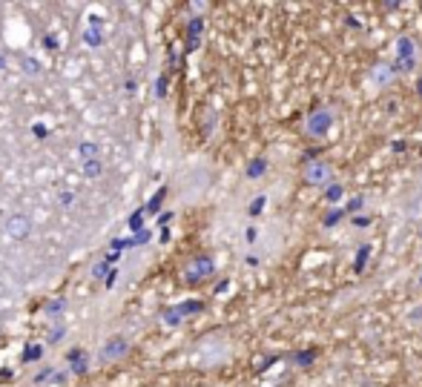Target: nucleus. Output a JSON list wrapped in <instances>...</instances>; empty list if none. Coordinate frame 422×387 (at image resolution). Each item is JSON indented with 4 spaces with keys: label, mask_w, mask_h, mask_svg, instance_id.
Here are the masks:
<instances>
[{
    "label": "nucleus",
    "mask_w": 422,
    "mask_h": 387,
    "mask_svg": "<svg viewBox=\"0 0 422 387\" xmlns=\"http://www.w3.org/2000/svg\"><path fill=\"white\" fill-rule=\"evenodd\" d=\"M333 121H336V115H333L328 106H322V109H313V112L308 115V121H304V129H308L311 138H324V135L331 132Z\"/></svg>",
    "instance_id": "obj_1"
},
{
    "label": "nucleus",
    "mask_w": 422,
    "mask_h": 387,
    "mask_svg": "<svg viewBox=\"0 0 422 387\" xmlns=\"http://www.w3.org/2000/svg\"><path fill=\"white\" fill-rule=\"evenodd\" d=\"M304 184L328 189L333 184V169H331V164H324V161H308V164H304Z\"/></svg>",
    "instance_id": "obj_2"
},
{
    "label": "nucleus",
    "mask_w": 422,
    "mask_h": 387,
    "mask_svg": "<svg viewBox=\"0 0 422 387\" xmlns=\"http://www.w3.org/2000/svg\"><path fill=\"white\" fill-rule=\"evenodd\" d=\"M213 273H216V261L210 258V256H196L193 261L184 267V279H187V284H199V281L210 279Z\"/></svg>",
    "instance_id": "obj_3"
},
{
    "label": "nucleus",
    "mask_w": 422,
    "mask_h": 387,
    "mask_svg": "<svg viewBox=\"0 0 422 387\" xmlns=\"http://www.w3.org/2000/svg\"><path fill=\"white\" fill-rule=\"evenodd\" d=\"M204 310V304L201 301H184V304H178V307H172V310H167V313L161 316L164 319V324H181V319L184 316H196V313H201Z\"/></svg>",
    "instance_id": "obj_4"
},
{
    "label": "nucleus",
    "mask_w": 422,
    "mask_h": 387,
    "mask_svg": "<svg viewBox=\"0 0 422 387\" xmlns=\"http://www.w3.org/2000/svg\"><path fill=\"white\" fill-rule=\"evenodd\" d=\"M129 353V341L124 336H112L104 347H101V361H118Z\"/></svg>",
    "instance_id": "obj_5"
},
{
    "label": "nucleus",
    "mask_w": 422,
    "mask_h": 387,
    "mask_svg": "<svg viewBox=\"0 0 422 387\" xmlns=\"http://www.w3.org/2000/svg\"><path fill=\"white\" fill-rule=\"evenodd\" d=\"M6 232L15 238V241H24L29 232H32V224H29V218L26 216H12L9 221H6Z\"/></svg>",
    "instance_id": "obj_6"
},
{
    "label": "nucleus",
    "mask_w": 422,
    "mask_h": 387,
    "mask_svg": "<svg viewBox=\"0 0 422 387\" xmlns=\"http://www.w3.org/2000/svg\"><path fill=\"white\" fill-rule=\"evenodd\" d=\"M201 29H204V17H193V21H190V26H187V52H193L199 46Z\"/></svg>",
    "instance_id": "obj_7"
},
{
    "label": "nucleus",
    "mask_w": 422,
    "mask_h": 387,
    "mask_svg": "<svg viewBox=\"0 0 422 387\" xmlns=\"http://www.w3.org/2000/svg\"><path fill=\"white\" fill-rule=\"evenodd\" d=\"M394 75H396L394 64H379V69L374 72V81H376V84H382V86H385V84H391V81H394Z\"/></svg>",
    "instance_id": "obj_8"
},
{
    "label": "nucleus",
    "mask_w": 422,
    "mask_h": 387,
    "mask_svg": "<svg viewBox=\"0 0 422 387\" xmlns=\"http://www.w3.org/2000/svg\"><path fill=\"white\" fill-rule=\"evenodd\" d=\"M368 258H371V244H362L359 253H356V258H354V270H356V273H362V270H365Z\"/></svg>",
    "instance_id": "obj_9"
},
{
    "label": "nucleus",
    "mask_w": 422,
    "mask_h": 387,
    "mask_svg": "<svg viewBox=\"0 0 422 387\" xmlns=\"http://www.w3.org/2000/svg\"><path fill=\"white\" fill-rule=\"evenodd\" d=\"M164 198H167V187H158V189H156V196L149 198V204H147V209H144V216H147V212H158Z\"/></svg>",
    "instance_id": "obj_10"
},
{
    "label": "nucleus",
    "mask_w": 422,
    "mask_h": 387,
    "mask_svg": "<svg viewBox=\"0 0 422 387\" xmlns=\"http://www.w3.org/2000/svg\"><path fill=\"white\" fill-rule=\"evenodd\" d=\"M267 172V158H256L250 167H247V178H262Z\"/></svg>",
    "instance_id": "obj_11"
},
{
    "label": "nucleus",
    "mask_w": 422,
    "mask_h": 387,
    "mask_svg": "<svg viewBox=\"0 0 422 387\" xmlns=\"http://www.w3.org/2000/svg\"><path fill=\"white\" fill-rule=\"evenodd\" d=\"M141 227H144V209H136L129 216V229L132 232H141Z\"/></svg>",
    "instance_id": "obj_12"
},
{
    "label": "nucleus",
    "mask_w": 422,
    "mask_h": 387,
    "mask_svg": "<svg viewBox=\"0 0 422 387\" xmlns=\"http://www.w3.org/2000/svg\"><path fill=\"white\" fill-rule=\"evenodd\" d=\"M78 152H81V158H84V161H95V155H98V147L86 141V144H81V149H78Z\"/></svg>",
    "instance_id": "obj_13"
},
{
    "label": "nucleus",
    "mask_w": 422,
    "mask_h": 387,
    "mask_svg": "<svg viewBox=\"0 0 422 387\" xmlns=\"http://www.w3.org/2000/svg\"><path fill=\"white\" fill-rule=\"evenodd\" d=\"M342 218H345V209H331L328 216H324V221H322V224H324V227H333V224H339Z\"/></svg>",
    "instance_id": "obj_14"
},
{
    "label": "nucleus",
    "mask_w": 422,
    "mask_h": 387,
    "mask_svg": "<svg viewBox=\"0 0 422 387\" xmlns=\"http://www.w3.org/2000/svg\"><path fill=\"white\" fill-rule=\"evenodd\" d=\"M342 192H345V189H342V184H331L328 189H324V198H328V201L333 204V201H339V198H342Z\"/></svg>",
    "instance_id": "obj_15"
},
{
    "label": "nucleus",
    "mask_w": 422,
    "mask_h": 387,
    "mask_svg": "<svg viewBox=\"0 0 422 387\" xmlns=\"http://www.w3.org/2000/svg\"><path fill=\"white\" fill-rule=\"evenodd\" d=\"M84 176H86V178H95V176H101V164H98V158H95V161H86V164H84Z\"/></svg>",
    "instance_id": "obj_16"
},
{
    "label": "nucleus",
    "mask_w": 422,
    "mask_h": 387,
    "mask_svg": "<svg viewBox=\"0 0 422 387\" xmlns=\"http://www.w3.org/2000/svg\"><path fill=\"white\" fill-rule=\"evenodd\" d=\"M64 307H66V299H55V301H46V313H49V316H57V313H61Z\"/></svg>",
    "instance_id": "obj_17"
},
{
    "label": "nucleus",
    "mask_w": 422,
    "mask_h": 387,
    "mask_svg": "<svg viewBox=\"0 0 422 387\" xmlns=\"http://www.w3.org/2000/svg\"><path fill=\"white\" fill-rule=\"evenodd\" d=\"M313 359H316V353H313V350H304V353H296V356H293V361H296L299 367H308Z\"/></svg>",
    "instance_id": "obj_18"
},
{
    "label": "nucleus",
    "mask_w": 422,
    "mask_h": 387,
    "mask_svg": "<svg viewBox=\"0 0 422 387\" xmlns=\"http://www.w3.org/2000/svg\"><path fill=\"white\" fill-rule=\"evenodd\" d=\"M84 41H86V46H101L104 44V37H101V32H84Z\"/></svg>",
    "instance_id": "obj_19"
},
{
    "label": "nucleus",
    "mask_w": 422,
    "mask_h": 387,
    "mask_svg": "<svg viewBox=\"0 0 422 387\" xmlns=\"http://www.w3.org/2000/svg\"><path fill=\"white\" fill-rule=\"evenodd\" d=\"M41 353L44 350L35 344V347H29V350H24V361H37V359H41Z\"/></svg>",
    "instance_id": "obj_20"
},
{
    "label": "nucleus",
    "mask_w": 422,
    "mask_h": 387,
    "mask_svg": "<svg viewBox=\"0 0 422 387\" xmlns=\"http://www.w3.org/2000/svg\"><path fill=\"white\" fill-rule=\"evenodd\" d=\"M167 86H169V81H167V75H161V77H158V81H156V95H158V98H164V95H167Z\"/></svg>",
    "instance_id": "obj_21"
},
{
    "label": "nucleus",
    "mask_w": 422,
    "mask_h": 387,
    "mask_svg": "<svg viewBox=\"0 0 422 387\" xmlns=\"http://www.w3.org/2000/svg\"><path fill=\"white\" fill-rule=\"evenodd\" d=\"M264 204H267V198H264V196L253 198V204H250V216H259V212L264 209Z\"/></svg>",
    "instance_id": "obj_22"
},
{
    "label": "nucleus",
    "mask_w": 422,
    "mask_h": 387,
    "mask_svg": "<svg viewBox=\"0 0 422 387\" xmlns=\"http://www.w3.org/2000/svg\"><path fill=\"white\" fill-rule=\"evenodd\" d=\"M362 204H365V198L356 196V198H351V201H348V207H345V212H356V209H362Z\"/></svg>",
    "instance_id": "obj_23"
},
{
    "label": "nucleus",
    "mask_w": 422,
    "mask_h": 387,
    "mask_svg": "<svg viewBox=\"0 0 422 387\" xmlns=\"http://www.w3.org/2000/svg\"><path fill=\"white\" fill-rule=\"evenodd\" d=\"M24 72L37 75V72H41V66H37V61H32V57H29V61H24Z\"/></svg>",
    "instance_id": "obj_24"
},
{
    "label": "nucleus",
    "mask_w": 422,
    "mask_h": 387,
    "mask_svg": "<svg viewBox=\"0 0 422 387\" xmlns=\"http://www.w3.org/2000/svg\"><path fill=\"white\" fill-rule=\"evenodd\" d=\"M368 224H371L368 216H356V218H354V227H368Z\"/></svg>",
    "instance_id": "obj_25"
},
{
    "label": "nucleus",
    "mask_w": 422,
    "mask_h": 387,
    "mask_svg": "<svg viewBox=\"0 0 422 387\" xmlns=\"http://www.w3.org/2000/svg\"><path fill=\"white\" fill-rule=\"evenodd\" d=\"M35 138H46V126L44 124H35Z\"/></svg>",
    "instance_id": "obj_26"
},
{
    "label": "nucleus",
    "mask_w": 422,
    "mask_h": 387,
    "mask_svg": "<svg viewBox=\"0 0 422 387\" xmlns=\"http://www.w3.org/2000/svg\"><path fill=\"white\" fill-rule=\"evenodd\" d=\"M44 46H46V49H57V41H55L52 35H46V37H44Z\"/></svg>",
    "instance_id": "obj_27"
},
{
    "label": "nucleus",
    "mask_w": 422,
    "mask_h": 387,
    "mask_svg": "<svg viewBox=\"0 0 422 387\" xmlns=\"http://www.w3.org/2000/svg\"><path fill=\"white\" fill-rule=\"evenodd\" d=\"M64 336V327H55V330L49 333V341H55V339H61Z\"/></svg>",
    "instance_id": "obj_28"
},
{
    "label": "nucleus",
    "mask_w": 422,
    "mask_h": 387,
    "mask_svg": "<svg viewBox=\"0 0 422 387\" xmlns=\"http://www.w3.org/2000/svg\"><path fill=\"white\" fill-rule=\"evenodd\" d=\"M72 201H75V196H69V192H64V196H61V204H64V207H69Z\"/></svg>",
    "instance_id": "obj_29"
},
{
    "label": "nucleus",
    "mask_w": 422,
    "mask_h": 387,
    "mask_svg": "<svg viewBox=\"0 0 422 387\" xmlns=\"http://www.w3.org/2000/svg\"><path fill=\"white\" fill-rule=\"evenodd\" d=\"M115 276H118V270H109V276H107V287L115 284Z\"/></svg>",
    "instance_id": "obj_30"
},
{
    "label": "nucleus",
    "mask_w": 422,
    "mask_h": 387,
    "mask_svg": "<svg viewBox=\"0 0 422 387\" xmlns=\"http://www.w3.org/2000/svg\"><path fill=\"white\" fill-rule=\"evenodd\" d=\"M104 270H107V264H98V267H95V279H101V276H104Z\"/></svg>",
    "instance_id": "obj_31"
},
{
    "label": "nucleus",
    "mask_w": 422,
    "mask_h": 387,
    "mask_svg": "<svg viewBox=\"0 0 422 387\" xmlns=\"http://www.w3.org/2000/svg\"><path fill=\"white\" fill-rule=\"evenodd\" d=\"M169 218H172V216H169V212H164V216L158 218V227H164V224H169Z\"/></svg>",
    "instance_id": "obj_32"
},
{
    "label": "nucleus",
    "mask_w": 422,
    "mask_h": 387,
    "mask_svg": "<svg viewBox=\"0 0 422 387\" xmlns=\"http://www.w3.org/2000/svg\"><path fill=\"white\" fill-rule=\"evenodd\" d=\"M3 66H6V57H3V55H0V69H3Z\"/></svg>",
    "instance_id": "obj_33"
},
{
    "label": "nucleus",
    "mask_w": 422,
    "mask_h": 387,
    "mask_svg": "<svg viewBox=\"0 0 422 387\" xmlns=\"http://www.w3.org/2000/svg\"><path fill=\"white\" fill-rule=\"evenodd\" d=\"M416 89H419V95H422V81H416Z\"/></svg>",
    "instance_id": "obj_34"
},
{
    "label": "nucleus",
    "mask_w": 422,
    "mask_h": 387,
    "mask_svg": "<svg viewBox=\"0 0 422 387\" xmlns=\"http://www.w3.org/2000/svg\"><path fill=\"white\" fill-rule=\"evenodd\" d=\"M419 284H422V276H419Z\"/></svg>",
    "instance_id": "obj_35"
}]
</instances>
